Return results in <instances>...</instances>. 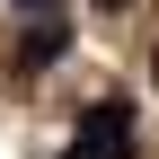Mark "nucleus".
<instances>
[{
    "mask_svg": "<svg viewBox=\"0 0 159 159\" xmlns=\"http://www.w3.org/2000/svg\"><path fill=\"white\" fill-rule=\"evenodd\" d=\"M62 159H133V97H106V106L80 115V142Z\"/></svg>",
    "mask_w": 159,
    "mask_h": 159,
    "instance_id": "obj_1",
    "label": "nucleus"
},
{
    "mask_svg": "<svg viewBox=\"0 0 159 159\" xmlns=\"http://www.w3.org/2000/svg\"><path fill=\"white\" fill-rule=\"evenodd\" d=\"M97 9H133V0H97Z\"/></svg>",
    "mask_w": 159,
    "mask_h": 159,
    "instance_id": "obj_2",
    "label": "nucleus"
},
{
    "mask_svg": "<svg viewBox=\"0 0 159 159\" xmlns=\"http://www.w3.org/2000/svg\"><path fill=\"white\" fill-rule=\"evenodd\" d=\"M27 9H44V0H27Z\"/></svg>",
    "mask_w": 159,
    "mask_h": 159,
    "instance_id": "obj_3",
    "label": "nucleus"
}]
</instances>
